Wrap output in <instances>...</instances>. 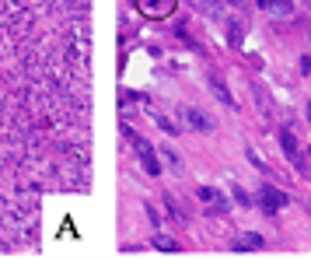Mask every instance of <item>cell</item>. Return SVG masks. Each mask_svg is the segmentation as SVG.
<instances>
[{"mask_svg":"<svg viewBox=\"0 0 311 259\" xmlns=\"http://www.w3.org/2000/svg\"><path fill=\"white\" fill-rule=\"evenodd\" d=\"M123 133L129 137V144L136 147V154H140V165H144V172L147 175H157L161 172V161H157V154H154V147L144 140V137H136V133H129V126H123Z\"/></svg>","mask_w":311,"mask_h":259,"instance_id":"6da1fadb","label":"cell"},{"mask_svg":"<svg viewBox=\"0 0 311 259\" xmlns=\"http://www.w3.org/2000/svg\"><path fill=\"white\" fill-rule=\"evenodd\" d=\"M287 203H290V196L280 193V189H273V186H262V189H259V207H262L266 214H277Z\"/></svg>","mask_w":311,"mask_h":259,"instance_id":"7a4b0ae2","label":"cell"},{"mask_svg":"<svg viewBox=\"0 0 311 259\" xmlns=\"http://www.w3.org/2000/svg\"><path fill=\"white\" fill-rule=\"evenodd\" d=\"M182 123L189 130H199V133H214V119L203 109H182Z\"/></svg>","mask_w":311,"mask_h":259,"instance_id":"3957f363","label":"cell"},{"mask_svg":"<svg viewBox=\"0 0 311 259\" xmlns=\"http://www.w3.org/2000/svg\"><path fill=\"white\" fill-rule=\"evenodd\" d=\"M280 147H283V154L290 158L294 168H304V154L297 151V137H294L290 130H280Z\"/></svg>","mask_w":311,"mask_h":259,"instance_id":"277c9868","label":"cell"},{"mask_svg":"<svg viewBox=\"0 0 311 259\" xmlns=\"http://www.w3.org/2000/svg\"><path fill=\"white\" fill-rule=\"evenodd\" d=\"M136 7H140V14H147V18H164V14H171L175 0H136Z\"/></svg>","mask_w":311,"mask_h":259,"instance_id":"5b68a950","label":"cell"},{"mask_svg":"<svg viewBox=\"0 0 311 259\" xmlns=\"http://www.w3.org/2000/svg\"><path fill=\"white\" fill-rule=\"evenodd\" d=\"M266 242H262V235H255V231H245V235H238L234 238V252H259Z\"/></svg>","mask_w":311,"mask_h":259,"instance_id":"8992f818","label":"cell"},{"mask_svg":"<svg viewBox=\"0 0 311 259\" xmlns=\"http://www.w3.org/2000/svg\"><path fill=\"white\" fill-rule=\"evenodd\" d=\"M210 95L217 98L220 105H227V109H238V102L231 98V91H227V84H224L220 77H210Z\"/></svg>","mask_w":311,"mask_h":259,"instance_id":"52a82bcc","label":"cell"},{"mask_svg":"<svg viewBox=\"0 0 311 259\" xmlns=\"http://www.w3.org/2000/svg\"><path fill=\"white\" fill-rule=\"evenodd\" d=\"M151 245H154V249H161V252H179V242H175L171 235H161V231L151 238Z\"/></svg>","mask_w":311,"mask_h":259,"instance_id":"ba28073f","label":"cell"},{"mask_svg":"<svg viewBox=\"0 0 311 259\" xmlns=\"http://www.w3.org/2000/svg\"><path fill=\"white\" fill-rule=\"evenodd\" d=\"M252 91H255V98H259V109H262V116H273V105H269L266 88H262V84H252Z\"/></svg>","mask_w":311,"mask_h":259,"instance_id":"9c48e42d","label":"cell"},{"mask_svg":"<svg viewBox=\"0 0 311 259\" xmlns=\"http://www.w3.org/2000/svg\"><path fill=\"white\" fill-rule=\"evenodd\" d=\"M161 158L168 161V168H171V172H182V158H179V154H175L168 144H161Z\"/></svg>","mask_w":311,"mask_h":259,"instance_id":"30bf717a","label":"cell"},{"mask_svg":"<svg viewBox=\"0 0 311 259\" xmlns=\"http://www.w3.org/2000/svg\"><path fill=\"white\" fill-rule=\"evenodd\" d=\"M241 32H245L241 21H227V39H231V46H241Z\"/></svg>","mask_w":311,"mask_h":259,"instance_id":"8fae6325","label":"cell"},{"mask_svg":"<svg viewBox=\"0 0 311 259\" xmlns=\"http://www.w3.org/2000/svg\"><path fill=\"white\" fill-rule=\"evenodd\" d=\"M196 196H199L203 203H210V207L220 200V193H217V189H210V186H199V189H196Z\"/></svg>","mask_w":311,"mask_h":259,"instance_id":"7c38bea8","label":"cell"},{"mask_svg":"<svg viewBox=\"0 0 311 259\" xmlns=\"http://www.w3.org/2000/svg\"><path fill=\"white\" fill-rule=\"evenodd\" d=\"M161 200H164V203H168V210H171V217H175V221H179V224H186V214H182V210H179V207H175V200H171V196H161Z\"/></svg>","mask_w":311,"mask_h":259,"instance_id":"4fadbf2b","label":"cell"},{"mask_svg":"<svg viewBox=\"0 0 311 259\" xmlns=\"http://www.w3.org/2000/svg\"><path fill=\"white\" fill-rule=\"evenodd\" d=\"M154 123H157V126H161V130H164V133H171V137L179 133V126H175L171 119H164V116H154Z\"/></svg>","mask_w":311,"mask_h":259,"instance_id":"5bb4252c","label":"cell"},{"mask_svg":"<svg viewBox=\"0 0 311 259\" xmlns=\"http://www.w3.org/2000/svg\"><path fill=\"white\" fill-rule=\"evenodd\" d=\"M231 193H234V203H241V207H252V196L245 193V189H241V186H234V189H231Z\"/></svg>","mask_w":311,"mask_h":259,"instance_id":"9a60e30c","label":"cell"},{"mask_svg":"<svg viewBox=\"0 0 311 259\" xmlns=\"http://www.w3.org/2000/svg\"><path fill=\"white\" fill-rule=\"evenodd\" d=\"M245 154H249V161L255 165V168H259V172H269V168H266V161H262V158H259V151H252V147H249V151H245Z\"/></svg>","mask_w":311,"mask_h":259,"instance_id":"2e32d148","label":"cell"},{"mask_svg":"<svg viewBox=\"0 0 311 259\" xmlns=\"http://www.w3.org/2000/svg\"><path fill=\"white\" fill-rule=\"evenodd\" d=\"M144 210H147V217H151V224H157V228H161V217H157V210H154V207H151V203H147V207H144Z\"/></svg>","mask_w":311,"mask_h":259,"instance_id":"e0dca14e","label":"cell"},{"mask_svg":"<svg viewBox=\"0 0 311 259\" xmlns=\"http://www.w3.org/2000/svg\"><path fill=\"white\" fill-rule=\"evenodd\" d=\"M259 7H262V11H273V7H277V0H259Z\"/></svg>","mask_w":311,"mask_h":259,"instance_id":"ac0fdd59","label":"cell"},{"mask_svg":"<svg viewBox=\"0 0 311 259\" xmlns=\"http://www.w3.org/2000/svg\"><path fill=\"white\" fill-rule=\"evenodd\" d=\"M301 70H304V74H311V56H301Z\"/></svg>","mask_w":311,"mask_h":259,"instance_id":"d6986e66","label":"cell"},{"mask_svg":"<svg viewBox=\"0 0 311 259\" xmlns=\"http://www.w3.org/2000/svg\"><path fill=\"white\" fill-rule=\"evenodd\" d=\"M308 123H311V102H308Z\"/></svg>","mask_w":311,"mask_h":259,"instance_id":"ffe728a7","label":"cell"},{"mask_svg":"<svg viewBox=\"0 0 311 259\" xmlns=\"http://www.w3.org/2000/svg\"><path fill=\"white\" fill-rule=\"evenodd\" d=\"M206 4H217V0H206Z\"/></svg>","mask_w":311,"mask_h":259,"instance_id":"44dd1931","label":"cell"},{"mask_svg":"<svg viewBox=\"0 0 311 259\" xmlns=\"http://www.w3.org/2000/svg\"><path fill=\"white\" fill-rule=\"evenodd\" d=\"M308 4H311V0H308Z\"/></svg>","mask_w":311,"mask_h":259,"instance_id":"7402d4cb","label":"cell"}]
</instances>
